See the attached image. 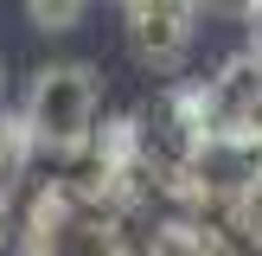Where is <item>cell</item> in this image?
Here are the masks:
<instances>
[{"label": "cell", "mask_w": 262, "mask_h": 256, "mask_svg": "<svg viewBox=\"0 0 262 256\" xmlns=\"http://www.w3.org/2000/svg\"><path fill=\"white\" fill-rule=\"evenodd\" d=\"M96 109H102V90L90 64H45L26 90V141L38 154H77L96 141Z\"/></svg>", "instance_id": "6da1fadb"}, {"label": "cell", "mask_w": 262, "mask_h": 256, "mask_svg": "<svg viewBox=\"0 0 262 256\" xmlns=\"http://www.w3.org/2000/svg\"><path fill=\"white\" fill-rule=\"evenodd\" d=\"M205 0H122L128 45L147 71H179L192 51V26H199Z\"/></svg>", "instance_id": "7a4b0ae2"}, {"label": "cell", "mask_w": 262, "mask_h": 256, "mask_svg": "<svg viewBox=\"0 0 262 256\" xmlns=\"http://www.w3.org/2000/svg\"><path fill=\"white\" fill-rule=\"evenodd\" d=\"M83 13H90V0H26V19L38 32H71Z\"/></svg>", "instance_id": "3957f363"}, {"label": "cell", "mask_w": 262, "mask_h": 256, "mask_svg": "<svg viewBox=\"0 0 262 256\" xmlns=\"http://www.w3.org/2000/svg\"><path fill=\"white\" fill-rule=\"evenodd\" d=\"M243 26H250V51L262 58V0H250V13H243Z\"/></svg>", "instance_id": "277c9868"}, {"label": "cell", "mask_w": 262, "mask_h": 256, "mask_svg": "<svg viewBox=\"0 0 262 256\" xmlns=\"http://www.w3.org/2000/svg\"><path fill=\"white\" fill-rule=\"evenodd\" d=\"M205 7H217V13H250V0H205Z\"/></svg>", "instance_id": "5b68a950"}]
</instances>
